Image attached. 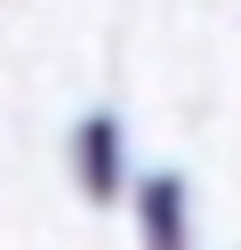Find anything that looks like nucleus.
<instances>
[{
	"label": "nucleus",
	"mask_w": 241,
	"mask_h": 250,
	"mask_svg": "<svg viewBox=\"0 0 241 250\" xmlns=\"http://www.w3.org/2000/svg\"><path fill=\"white\" fill-rule=\"evenodd\" d=\"M80 153H89V186L112 194V121H89L80 129Z\"/></svg>",
	"instance_id": "obj_1"
},
{
	"label": "nucleus",
	"mask_w": 241,
	"mask_h": 250,
	"mask_svg": "<svg viewBox=\"0 0 241 250\" xmlns=\"http://www.w3.org/2000/svg\"><path fill=\"white\" fill-rule=\"evenodd\" d=\"M145 210H153V250H177V186H145Z\"/></svg>",
	"instance_id": "obj_2"
}]
</instances>
